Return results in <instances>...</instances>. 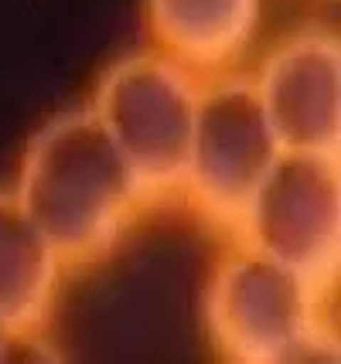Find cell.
I'll use <instances>...</instances> for the list:
<instances>
[{"label": "cell", "instance_id": "cell-4", "mask_svg": "<svg viewBox=\"0 0 341 364\" xmlns=\"http://www.w3.org/2000/svg\"><path fill=\"white\" fill-rule=\"evenodd\" d=\"M280 154L249 72L232 68L201 79L181 194L205 222L236 235L249 198Z\"/></svg>", "mask_w": 341, "mask_h": 364}, {"label": "cell", "instance_id": "cell-9", "mask_svg": "<svg viewBox=\"0 0 341 364\" xmlns=\"http://www.w3.org/2000/svg\"><path fill=\"white\" fill-rule=\"evenodd\" d=\"M17 348V337H14V331L0 320V361H7L11 358V350Z\"/></svg>", "mask_w": 341, "mask_h": 364}, {"label": "cell", "instance_id": "cell-7", "mask_svg": "<svg viewBox=\"0 0 341 364\" xmlns=\"http://www.w3.org/2000/svg\"><path fill=\"white\" fill-rule=\"evenodd\" d=\"M263 21V0H147V24L161 55L198 79L232 72Z\"/></svg>", "mask_w": 341, "mask_h": 364}, {"label": "cell", "instance_id": "cell-3", "mask_svg": "<svg viewBox=\"0 0 341 364\" xmlns=\"http://www.w3.org/2000/svg\"><path fill=\"white\" fill-rule=\"evenodd\" d=\"M198 85V75L161 51L123 55L96 82L89 109L123 154L147 208L181 194Z\"/></svg>", "mask_w": 341, "mask_h": 364}, {"label": "cell", "instance_id": "cell-8", "mask_svg": "<svg viewBox=\"0 0 341 364\" xmlns=\"http://www.w3.org/2000/svg\"><path fill=\"white\" fill-rule=\"evenodd\" d=\"M62 259L28 218L14 191H0V320L17 344L38 348L62 286Z\"/></svg>", "mask_w": 341, "mask_h": 364}, {"label": "cell", "instance_id": "cell-2", "mask_svg": "<svg viewBox=\"0 0 341 364\" xmlns=\"http://www.w3.org/2000/svg\"><path fill=\"white\" fill-rule=\"evenodd\" d=\"M331 289L239 245L209 283L205 323L215 350L239 364H290L338 358L335 320L325 314Z\"/></svg>", "mask_w": 341, "mask_h": 364}, {"label": "cell", "instance_id": "cell-1", "mask_svg": "<svg viewBox=\"0 0 341 364\" xmlns=\"http://www.w3.org/2000/svg\"><path fill=\"white\" fill-rule=\"evenodd\" d=\"M14 194L65 269L106 259L147 208L133 171L89 106L55 112L34 129Z\"/></svg>", "mask_w": 341, "mask_h": 364}, {"label": "cell", "instance_id": "cell-6", "mask_svg": "<svg viewBox=\"0 0 341 364\" xmlns=\"http://www.w3.org/2000/svg\"><path fill=\"white\" fill-rule=\"evenodd\" d=\"M253 85L283 154L341 160V38L335 28L304 24L280 38Z\"/></svg>", "mask_w": 341, "mask_h": 364}, {"label": "cell", "instance_id": "cell-5", "mask_svg": "<svg viewBox=\"0 0 341 364\" xmlns=\"http://www.w3.org/2000/svg\"><path fill=\"white\" fill-rule=\"evenodd\" d=\"M239 245L335 289L341 269V160L280 154L236 228Z\"/></svg>", "mask_w": 341, "mask_h": 364}]
</instances>
